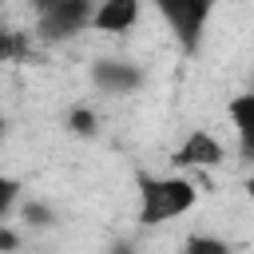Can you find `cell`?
Returning a JSON list of instances; mask_svg holds the SVG:
<instances>
[{"mask_svg": "<svg viewBox=\"0 0 254 254\" xmlns=\"http://www.w3.org/2000/svg\"><path fill=\"white\" fill-rule=\"evenodd\" d=\"M16 202H20V179L0 175V218H8L16 210Z\"/></svg>", "mask_w": 254, "mask_h": 254, "instance_id": "10", "label": "cell"}, {"mask_svg": "<svg viewBox=\"0 0 254 254\" xmlns=\"http://www.w3.org/2000/svg\"><path fill=\"white\" fill-rule=\"evenodd\" d=\"M226 115H230V123H234V135H238V147H242V155H250L254 151V95H234L230 103H226Z\"/></svg>", "mask_w": 254, "mask_h": 254, "instance_id": "7", "label": "cell"}, {"mask_svg": "<svg viewBox=\"0 0 254 254\" xmlns=\"http://www.w3.org/2000/svg\"><path fill=\"white\" fill-rule=\"evenodd\" d=\"M4 135H8V119L0 115V143H4Z\"/></svg>", "mask_w": 254, "mask_h": 254, "instance_id": "14", "label": "cell"}, {"mask_svg": "<svg viewBox=\"0 0 254 254\" xmlns=\"http://www.w3.org/2000/svg\"><path fill=\"white\" fill-rule=\"evenodd\" d=\"M67 127H71L75 135H95V131H99V119H95V111H87V107H71V111H67Z\"/></svg>", "mask_w": 254, "mask_h": 254, "instance_id": "9", "label": "cell"}, {"mask_svg": "<svg viewBox=\"0 0 254 254\" xmlns=\"http://www.w3.org/2000/svg\"><path fill=\"white\" fill-rule=\"evenodd\" d=\"M143 20V0H95L91 4V32L127 36Z\"/></svg>", "mask_w": 254, "mask_h": 254, "instance_id": "6", "label": "cell"}, {"mask_svg": "<svg viewBox=\"0 0 254 254\" xmlns=\"http://www.w3.org/2000/svg\"><path fill=\"white\" fill-rule=\"evenodd\" d=\"M155 12L163 16V24L175 36V44L183 52H194L202 44V36H206L214 0H155Z\"/></svg>", "mask_w": 254, "mask_h": 254, "instance_id": "3", "label": "cell"}, {"mask_svg": "<svg viewBox=\"0 0 254 254\" xmlns=\"http://www.w3.org/2000/svg\"><path fill=\"white\" fill-rule=\"evenodd\" d=\"M91 4L95 0H32L36 16V40L64 44L91 28Z\"/></svg>", "mask_w": 254, "mask_h": 254, "instance_id": "2", "label": "cell"}, {"mask_svg": "<svg viewBox=\"0 0 254 254\" xmlns=\"http://www.w3.org/2000/svg\"><path fill=\"white\" fill-rule=\"evenodd\" d=\"M139 226H163L198 206V183L187 171L171 175H139Z\"/></svg>", "mask_w": 254, "mask_h": 254, "instance_id": "1", "label": "cell"}, {"mask_svg": "<svg viewBox=\"0 0 254 254\" xmlns=\"http://www.w3.org/2000/svg\"><path fill=\"white\" fill-rule=\"evenodd\" d=\"M226 159V147H222V139L214 135V131H206V127H194L175 151H171V167L175 171H210V167H218Z\"/></svg>", "mask_w": 254, "mask_h": 254, "instance_id": "4", "label": "cell"}, {"mask_svg": "<svg viewBox=\"0 0 254 254\" xmlns=\"http://www.w3.org/2000/svg\"><path fill=\"white\" fill-rule=\"evenodd\" d=\"M28 48H24V40H20V32L16 28H8L4 20H0V64H12V60H20Z\"/></svg>", "mask_w": 254, "mask_h": 254, "instance_id": "8", "label": "cell"}, {"mask_svg": "<svg viewBox=\"0 0 254 254\" xmlns=\"http://www.w3.org/2000/svg\"><path fill=\"white\" fill-rule=\"evenodd\" d=\"M91 83L103 91V95H135L143 83H147V71L135 64V60H95L91 67Z\"/></svg>", "mask_w": 254, "mask_h": 254, "instance_id": "5", "label": "cell"}, {"mask_svg": "<svg viewBox=\"0 0 254 254\" xmlns=\"http://www.w3.org/2000/svg\"><path fill=\"white\" fill-rule=\"evenodd\" d=\"M187 250H190V254H226L230 246H226L222 238H206V234H190V238H187Z\"/></svg>", "mask_w": 254, "mask_h": 254, "instance_id": "11", "label": "cell"}, {"mask_svg": "<svg viewBox=\"0 0 254 254\" xmlns=\"http://www.w3.org/2000/svg\"><path fill=\"white\" fill-rule=\"evenodd\" d=\"M16 246H20V234L8 230V222L0 218V250H16Z\"/></svg>", "mask_w": 254, "mask_h": 254, "instance_id": "13", "label": "cell"}, {"mask_svg": "<svg viewBox=\"0 0 254 254\" xmlns=\"http://www.w3.org/2000/svg\"><path fill=\"white\" fill-rule=\"evenodd\" d=\"M24 222L28 226H52L56 222V214H52V206H44V202H24Z\"/></svg>", "mask_w": 254, "mask_h": 254, "instance_id": "12", "label": "cell"}]
</instances>
